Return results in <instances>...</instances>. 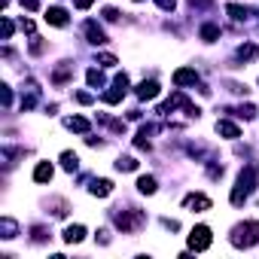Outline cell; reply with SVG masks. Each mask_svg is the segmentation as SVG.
I'll use <instances>...</instances> for the list:
<instances>
[{
    "mask_svg": "<svg viewBox=\"0 0 259 259\" xmlns=\"http://www.w3.org/2000/svg\"><path fill=\"white\" fill-rule=\"evenodd\" d=\"M256 183H259V168H256V165H247V168L238 174V183H235V189H232V195H229L232 204L241 207V204L250 198V192L256 189Z\"/></svg>",
    "mask_w": 259,
    "mask_h": 259,
    "instance_id": "6da1fadb",
    "label": "cell"
},
{
    "mask_svg": "<svg viewBox=\"0 0 259 259\" xmlns=\"http://www.w3.org/2000/svg\"><path fill=\"white\" fill-rule=\"evenodd\" d=\"M113 223H116V229L122 232V235H132V232H138L144 223H147V213L144 210H138V207H116L113 210Z\"/></svg>",
    "mask_w": 259,
    "mask_h": 259,
    "instance_id": "7a4b0ae2",
    "label": "cell"
},
{
    "mask_svg": "<svg viewBox=\"0 0 259 259\" xmlns=\"http://www.w3.org/2000/svg\"><path fill=\"white\" fill-rule=\"evenodd\" d=\"M232 244L235 247H256L259 244V220H247V223H241V226H235L232 229Z\"/></svg>",
    "mask_w": 259,
    "mask_h": 259,
    "instance_id": "3957f363",
    "label": "cell"
},
{
    "mask_svg": "<svg viewBox=\"0 0 259 259\" xmlns=\"http://www.w3.org/2000/svg\"><path fill=\"white\" fill-rule=\"evenodd\" d=\"M125 92H128V76H125V73H119V76L113 79V89H110V92H104V95H101V101H104V104H119V101L125 98Z\"/></svg>",
    "mask_w": 259,
    "mask_h": 259,
    "instance_id": "277c9868",
    "label": "cell"
},
{
    "mask_svg": "<svg viewBox=\"0 0 259 259\" xmlns=\"http://www.w3.org/2000/svg\"><path fill=\"white\" fill-rule=\"evenodd\" d=\"M210 241H213V238H210V229H207V226H195V229L189 232V247H192L195 253L207 250V247H210Z\"/></svg>",
    "mask_w": 259,
    "mask_h": 259,
    "instance_id": "5b68a950",
    "label": "cell"
},
{
    "mask_svg": "<svg viewBox=\"0 0 259 259\" xmlns=\"http://www.w3.org/2000/svg\"><path fill=\"white\" fill-rule=\"evenodd\" d=\"M183 207H189L192 213H204V210H210V198L201 195V192H192V195L183 198Z\"/></svg>",
    "mask_w": 259,
    "mask_h": 259,
    "instance_id": "8992f818",
    "label": "cell"
},
{
    "mask_svg": "<svg viewBox=\"0 0 259 259\" xmlns=\"http://www.w3.org/2000/svg\"><path fill=\"white\" fill-rule=\"evenodd\" d=\"M217 135H223L229 141H238L241 138V128L235 122H229V119H217Z\"/></svg>",
    "mask_w": 259,
    "mask_h": 259,
    "instance_id": "52a82bcc",
    "label": "cell"
},
{
    "mask_svg": "<svg viewBox=\"0 0 259 259\" xmlns=\"http://www.w3.org/2000/svg\"><path fill=\"white\" fill-rule=\"evenodd\" d=\"M43 19H46L49 25H55V28H67V13H64L61 7H49Z\"/></svg>",
    "mask_w": 259,
    "mask_h": 259,
    "instance_id": "ba28073f",
    "label": "cell"
},
{
    "mask_svg": "<svg viewBox=\"0 0 259 259\" xmlns=\"http://www.w3.org/2000/svg\"><path fill=\"white\" fill-rule=\"evenodd\" d=\"M138 98H141V101H153V98H159V82H156V79H144V82L138 85Z\"/></svg>",
    "mask_w": 259,
    "mask_h": 259,
    "instance_id": "9c48e42d",
    "label": "cell"
},
{
    "mask_svg": "<svg viewBox=\"0 0 259 259\" xmlns=\"http://www.w3.org/2000/svg\"><path fill=\"white\" fill-rule=\"evenodd\" d=\"M195 82H198V73L189 70V67H180V70L174 73V85H180V89H183V85H195Z\"/></svg>",
    "mask_w": 259,
    "mask_h": 259,
    "instance_id": "30bf717a",
    "label": "cell"
},
{
    "mask_svg": "<svg viewBox=\"0 0 259 259\" xmlns=\"http://www.w3.org/2000/svg\"><path fill=\"white\" fill-rule=\"evenodd\" d=\"M89 192H92V195H98V198H107V195L113 192V183H110L107 177H101V180H92Z\"/></svg>",
    "mask_w": 259,
    "mask_h": 259,
    "instance_id": "8fae6325",
    "label": "cell"
},
{
    "mask_svg": "<svg viewBox=\"0 0 259 259\" xmlns=\"http://www.w3.org/2000/svg\"><path fill=\"white\" fill-rule=\"evenodd\" d=\"M64 128H70V132H76V135H85V132H89V119H82V116H67V119H64Z\"/></svg>",
    "mask_w": 259,
    "mask_h": 259,
    "instance_id": "7c38bea8",
    "label": "cell"
},
{
    "mask_svg": "<svg viewBox=\"0 0 259 259\" xmlns=\"http://www.w3.org/2000/svg\"><path fill=\"white\" fill-rule=\"evenodd\" d=\"M85 34H89V43H95V46H104V43H107V34H104L95 22H85Z\"/></svg>",
    "mask_w": 259,
    "mask_h": 259,
    "instance_id": "4fadbf2b",
    "label": "cell"
},
{
    "mask_svg": "<svg viewBox=\"0 0 259 259\" xmlns=\"http://www.w3.org/2000/svg\"><path fill=\"white\" fill-rule=\"evenodd\" d=\"M52 174H55V168H52L49 162H40V165L34 168V183H49Z\"/></svg>",
    "mask_w": 259,
    "mask_h": 259,
    "instance_id": "5bb4252c",
    "label": "cell"
},
{
    "mask_svg": "<svg viewBox=\"0 0 259 259\" xmlns=\"http://www.w3.org/2000/svg\"><path fill=\"white\" fill-rule=\"evenodd\" d=\"M159 189V183H156V177L153 174H144V177H138V192H144V195H153Z\"/></svg>",
    "mask_w": 259,
    "mask_h": 259,
    "instance_id": "9a60e30c",
    "label": "cell"
},
{
    "mask_svg": "<svg viewBox=\"0 0 259 259\" xmlns=\"http://www.w3.org/2000/svg\"><path fill=\"white\" fill-rule=\"evenodd\" d=\"M82 238H85V226L76 223V226H67V229H64V241H67V244H79Z\"/></svg>",
    "mask_w": 259,
    "mask_h": 259,
    "instance_id": "2e32d148",
    "label": "cell"
},
{
    "mask_svg": "<svg viewBox=\"0 0 259 259\" xmlns=\"http://www.w3.org/2000/svg\"><path fill=\"white\" fill-rule=\"evenodd\" d=\"M0 232H4V238L10 241V238H16V235H19V223H16V220H10V217H4V220H0Z\"/></svg>",
    "mask_w": 259,
    "mask_h": 259,
    "instance_id": "e0dca14e",
    "label": "cell"
},
{
    "mask_svg": "<svg viewBox=\"0 0 259 259\" xmlns=\"http://www.w3.org/2000/svg\"><path fill=\"white\" fill-rule=\"evenodd\" d=\"M226 13H229V16H232L235 22H244L250 10H247V7H241V4H226Z\"/></svg>",
    "mask_w": 259,
    "mask_h": 259,
    "instance_id": "ac0fdd59",
    "label": "cell"
},
{
    "mask_svg": "<svg viewBox=\"0 0 259 259\" xmlns=\"http://www.w3.org/2000/svg\"><path fill=\"white\" fill-rule=\"evenodd\" d=\"M85 79H89V85H92L95 92H98V89H104V82H107V79H104V73H101L98 67H92V70L85 73Z\"/></svg>",
    "mask_w": 259,
    "mask_h": 259,
    "instance_id": "d6986e66",
    "label": "cell"
},
{
    "mask_svg": "<svg viewBox=\"0 0 259 259\" xmlns=\"http://www.w3.org/2000/svg\"><path fill=\"white\" fill-rule=\"evenodd\" d=\"M250 58H259V46H250V43H244V46L238 49V61H250Z\"/></svg>",
    "mask_w": 259,
    "mask_h": 259,
    "instance_id": "ffe728a7",
    "label": "cell"
},
{
    "mask_svg": "<svg viewBox=\"0 0 259 259\" xmlns=\"http://www.w3.org/2000/svg\"><path fill=\"white\" fill-rule=\"evenodd\" d=\"M138 168V159H132V156H119L116 159V171H135Z\"/></svg>",
    "mask_w": 259,
    "mask_h": 259,
    "instance_id": "44dd1931",
    "label": "cell"
},
{
    "mask_svg": "<svg viewBox=\"0 0 259 259\" xmlns=\"http://www.w3.org/2000/svg\"><path fill=\"white\" fill-rule=\"evenodd\" d=\"M201 40H204V43L220 40V28H217V25H204V28H201Z\"/></svg>",
    "mask_w": 259,
    "mask_h": 259,
    "instance_id": "7402d4cb",
    "label": "cell"
},
{
    "mask_svg": "<svg viewBox=\"0 0 259 259\" xmlns=\"http://www.w3.org/2000/svg\"><path fill=\"white\" fill-rule=\"evenodd\" d=\"M61 165H64V171H76V168H79L76 153H61Z\"/></svg>",
    "mask_w": 259,
    "mask_h": 259,
    "instance_id": "603a6c76",
    "label": "cell"
},
{
    "mask_svg": "<svg viewBox=\"0 0 259 259\" xmlns=\"http://www.w3.org/2000/svg\"><path fill=\"white\" fill-rule=\"evenodd\" d=\"M235 116H241V119H253V116H256V107H253V104H241V107L235 110Z\"/></svg>",
    "mask_w": 259,
    "mask_h": 259,
    "instance_id": "cb8c5ba5",
    "label": "cell"
},
{
    "mask_svg": "<svg viewBox=\"0 0 259 259\" xmlns=\"http://www.w3.org/2000/svg\"><path fill=\"white\" fill-rule=\"evenodd\" d=\"M98 64H104V67H116V58H113L110 52H101V55H98Z\"/></svg>",
    "mask_w": 259,
    "mask_h": 259,
    "instance_id": "d4e9b609",
    "label": "cell"
},
{
    "mask_svg": "<svg viewBox=\"0 0 259 259\" xmlns=\"http://www.w3.org/2000/svg\"><path fill=\"white\" fill-rule=\"evenodd\" d=\"M156 4L165 10V13H174V7H177V0H156Z\"/></svg>",
    "mask_w": 259,
    "mask_h": 259,
    "instance_id": "484cf974",
    "label": "cell"
},
{
    "mask_svg": "<svg viewBox=\"0 0 259 259\" xmlns=\"http://www.w3.org/2000/svg\"><path fill=\"white\" fill-rule=\"evenodd\" d=\"M73 98H76L79 104H92V101H95V95H89V92H76Z\"/></svg>",
    "mask_w": 259,
    "mask_h": 259,
    "instance_id": "4316f807",
    "label": "cell"
},
{
    "mask_svg": "<svg viewBox=\"0 0 259 259\" xmlns=\"http://www.w3.org/2000/svg\"><path fill=\"white\" fill-rule=\"evenodd\" d=\"M162 226H165L168 232H177V229H180V223H177V220H171V217H165V220H162Z\"/></svg>",
    "mask_w": 259,
    "mask_h": 259,
    "instance_id": "83f0119b",
    "label": "cell"
},
{
    "mask_svg": "<svg viewBox=\"0 0 259 259\" xmlns=\"http://www.w3.org/2000/svg\"><path fill=\"white\" fill-rule=\"evenodd\" d=\"M10 37H13V22L4 19V40H10Z\"/></svg>",
    "mask_w": 259,
    "mask_h": 259,
    "instance_id": "f1b7e54d",
    "label": "cell"
},
{
    "mask_svg": "<svg viewBox=\"0 0 259 259\" xmlns=\"http://www.w3.org/2000/svg\"><path fill=\"white\" fill-rule=\"evenodd\" d=\"M92 4H95V0H73V7H76V10H89Z\"/></svg>",
    "mask_w": 259,
    "mask_h": 259,
    "instance_id": "f546056e",
    "label": "cell"
},
{
    "mask_svg": "<svg viewBox=\"0 0 259 259\" xmlns=\"http://www.w3.org/2000/svg\"><path fill=\"white\" fill-rule=\"evenodd\" d=\"M104 19H107V22H116V19H119V13H116V10H104Z\"/></svg>",
    "mask_w": 259,
    "mask_h": 259,
    "instance_id": "4dcf8cb0",
    "label": "cell"
},
{
    "mask_svg": "<svg viewBox=\"0 0 259 259\" xmlns=\"http://www.w3.org/2000/svg\"><path fill=\"white\" fill-rule=\"evenodd\" d=\"M22 7L25 10H37V0H22Z\"/></svg>",
    "mask_w": 259,
    "mask_h": 259,
    "instance_id": "1f68e13d",
    "label": "cell"
}]
</instances>
